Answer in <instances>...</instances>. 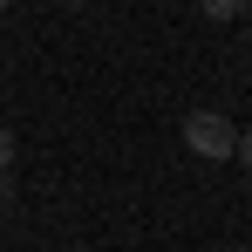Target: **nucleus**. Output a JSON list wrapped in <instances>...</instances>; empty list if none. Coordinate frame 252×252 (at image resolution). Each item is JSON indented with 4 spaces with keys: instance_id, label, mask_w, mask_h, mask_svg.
Returning a JSON list of instances; mask_svg holds the SVG:
<instances>
[{
    "instance_id": "1",
    "label": "nucleus",
    "mask_w": 252,
    "mask_h": 252,
    "mask_svg": "<svg viewBox=\"0 0 252 252\" xmlns=\"http://www.w3.org/2000/svg\"><path fill=\"white\" fill-rule=\"evenodd\" d=\"M184 150L205 157V164H225V157L239 150V123H232L225 109H191V116H184Z\"/></svg>"
},
{
    "instance_id": "2",
    "label": "nucleus",
    "mask_w": 252,
    "mask_h": 252,
    "mask_svg": "<svg viewBox=\"0 0 252 252\" xmlns=\"http://www.w3.org/2000/svg\"><path fill=\"white\" fill-rule=\"evenodd\" d=\"M246 7H252V0H198V14H205V21H239Z\"/></svg>"
},
{
    "instance_id": "3",
    "label": "nucleus",
    "mask_w": 252,
    "mask_h": 252,
    "mask_svg": "<svg viewBox=\"0 0 252 252\" xmlns=\"http://www.w3.org/2000/svg\"><path fill=\"white\" fill-rule=\"evenodd\" d=\"M0 177H14V129H0Z\"/></svg>"
},
{
    "instance_id": "4",
    "label": "nucleus",
    "mask_w": 252,
    "mask_h": 252,
    "mask_svg": "<svg viewBox=\"0 0 252 252\" xmlns=\"http://www.w3.org/2000/svg\"><path fill=\"white\" fill-rule=\"evenodd\" d=\"M232 157H239V164L252 170V129H239V150H232Z\"/></svg>"
},
{
    "instance_id": "5",
    "label": "nucleus",
    "mask_w": 252,
    "mask_h": 252,
    "mask_svg": "<svg viewBox=\"0 0 252 252\" xmlns=\"http://www.w3.org/2000/svg\"><path fill=\"white\" fill-rule=\"evenodd\" d=\"M7 191H14V177H0V205H7Z\"/></svg>"
},
{
    "instance_id": "6",
    "label": "nucleus",
    "mask_w": 252,
    "mask_h": 252,
    "mask_svg": "<svg viewBox=\"0 0 252 252\" xmlns=\"http://www.w3.org/2000/svg\"><path fill=\"white\" fill-rule=\"evenodd\" d=\"M62 7H89V0H62Z\"/></svg>"
},
{
    "instance_id": "7",
    "label": "nucleus",
    "mask_w": 252,
    "mask_h": 252,
    "mask_svg": "<svg viewBox=\"0 0 252 252\" xmlns=\"http://www.w3.org/2000/svg\"><path fill=\"white\" fill-rule=\"evenodd\" d=\"M0 7H14V0H0Z\"/></svg>"
}]
</instances>
